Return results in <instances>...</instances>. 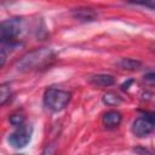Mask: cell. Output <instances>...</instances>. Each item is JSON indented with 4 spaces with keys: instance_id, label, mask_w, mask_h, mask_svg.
<instances>
[{
    "instance_id": "1",
    "label": "cell",
    "mask_w": 155,
    "mask_h": 155,
    "mask_svg": "<svg viewBox=\"0 0 155 155\" xmlns=\"http://www.w3.org/2000/svg\"><path fill=\"white\" fill-rule=\"evenodd\" d=\"M54 58L53 52L50 48H40L31 51L23 56L17 63V69L21 71H28L33 69L44 68Z\"/></svg>"
},
{
    "instance_id": "2",
    "label": "cell",
    "mask_w": 155,
    "mask_h": 155,
    "mask_svg": "<svg viewBox=\"0 0 155 155\" xmlns=\"http://www.w3.org/2000/svg\"><path fill=\"white\" fill-rule=\"evenodd\" d=\"M71 98V93L58 88H47L44 93V104L52 111H61L67 107Z\"/></svg>"
},
{
    "instance_id": "3",
    "label": "cell",
    "mask_w": 155,
    "mask_h": 155,
    "mask_svg": "<svg viewBox=\"0 0 155 155\" xmlns=\"http://www.w3.org/2000/svg\"><path fill=\"white\" fill-rule=\"evenodd\" d=\"M22 18H10L4 21L0 25V38L2 42L13 41L21 33Z\"/></svg>"
},
{
    "instance_id": "4",
    "label": "cell",
    "mask_w": 155,
    "mask_h": 155,
    "mask_svg": "<svg viewBox=\"0 0 155 155\" xmlns=\"http://www.w3.org/2000/svg\"><path fill=\"white\" fill-rule=\"evenodd\" d=\"M31 127L29 125H21L18 128L8 136V143L13 148H24L31 138Z\"/></svg>"
},
{
    "instance_id": "5",
    "label": "cell",
    "mask_w": 155,
    "mask_h": 155,
    "mask_svg": "<svg viewBox=\"0 0 155 155\" xmlns=\"http://www.w3.org/2000/svg\"><path fill=\"white\" fill-rule=\"evenodd\" d=\"M131 130L136 137H145L155 130V126L153 125V122L147 116L143 115V116H140L133 121Z\"/></svg>"
},
{
    "instance_id": "6",
    "label": "cell",
    "mask_w": 155,
    "mask_h": 155,
    "mask_svg": "<svg viewBox=\"0 0 155 155\" xmlns=\"http://www.w3.org/2000/svg\"><path fill=\"white\" fill-rule=\"evenodd\" d=\"M71 16L80 22H92L97 18V12L90 7H79L73 10Z\"/></svg>"
},
{
    "instance_id": "7",
    "label": "cell",
    "mask_w": 155,
    "mask_h": 155,
    "mask_svg": "<svg viewBox=\"0 0 155 155\" xmlns=\"http://www.w3.org/2000/svg\"><path fill=\"white\" fill-rule=\"evenodd\" d=\"M90 84H92L93 86H98V87H108L114 85L115 79L113 75L109 74H97V75H92L88 79Z\"/></svg>"
},
{
    "instance_id": "8",
    "label": "cell",
    "mask_w": 155,
    "mask_h": 155,
    "mask_svg": "<svg viewBox=\"0 0 155 155\" xmlns=\"http://www.w3.org/2000/svg\"><path fill=\"white\" fill-rule=\"evenodd\" d=\"M121 114L116 110H110V111H107L103 117H102V121H103V125L105 127H116L120 125L121 122Z\"/></svg>"
},
{
    "instance_id": "9",
    "label": "cell",
    "mask_w": 155,
    "mask_h": 155,
    "mask_svg": "<svg viewBox=\"0 0 155 155\" xmlns=\"http://www.w3.org/2000/svg\"><path fill=\"white\" fill-rule=\"evenodd\" d=\"M119 65H120L121 68H124V69H127V70H137V69L140 68L142 63H140L139 61H137V59L124 58V59L119 63Z\"/></svg>"
},
{
    "instance_id": "10",
    "label": "cell",
    "mask_w": 155,
    "mask_h": 155,
    "mask_svg": "<svg viewBox=\"0 0 155 155\" xmlns=\"http://www.w3.org/2000/svg\"><path fill=\"white\" fill-rule=\"evenodd\" d=\"M103 102L107 104V105H117L121 103V97L117 96L116 93L114 92H107L104 96H103Z\"/></svg>"
},
{
    "instance_id": "11",
    "label": "cell",
    "mask_w": 155,
    "mask_h": 155,
    "mask_svg": "<svg viewBox=\"0 0 155 155\" xmlns=\"http://www.w3.org/2000/svg\"><path fill=\"white\" fill-rule=\"evenodd\" d=\"M11 96V88L8 84H2L0 87V104L4 105Z\"/></svg>"
},
{
    "instance_id": "12",
    "label": "cell",
    "mask_w": 155,
    "mask_h": 155,
    "mask_svg": "<svg viewBox=\"0 0 155 155\" xmlns=\"http://www.w3.org/2000/svg\"><path fill=\"white\" fill-rule=\"evenodd\" d=\"M127 1L131 4H136V5H140V6H145L155 10V0H127Z\"/></svg>"
},
{
    "instance_id": "13",
    "label": "cell",
    "mask_w": 155,
    "mask_h": 155,
    "mask_svg": "<svg viewBox=\"0 0 155 155\" xmlns=\"http://www.w3.org/2000/svg\"><path fill=\"white\" fill-rule=\"evenodd\" d=\"M10 122L13 125V126H21V125H23V122H24V116L23 115H21V114H13V115H11L10 116Z\"/></svg>"
},
{
    "instance_id": "14",
    "label": "cell",
    "mask_w": 155,
    "mask_h": 155,
    "mask_svg": "<svg viewBox=\"0 0 155 155\" xmlns=\"http://www.w3.org/2000/svg\"><path fill=\"white\" fill-rule=\"evenodd\" d=\"M143 115L147 116V117L153 122V125L155 126V113H154V111H145Z\"/></svg>"
},
{
    "instance_id": "15",
    "label": "cell",
    "mask_w": 155,
    "mask_h": 155,
    "mask_svg": "<svg viewBox=\"0 0 155 155\" xmlns=\"http://www.w3.org/2000/svg\"><path fill=\"white\" fill-rule=\"evenodd\" d=\"M144 80L155 81V71H149L148 74H145V75H144Z\"/></svg>"
},
{
    "instance_id": "16",
    "label": "cell",
    "mask_w": 155,
    "mask_h": 155,
    "mask_svg": "<svg viewBox=\"0 0 155 155\" xmlns=\"http://www.w3.org/2000/svg\"><path fill=\"white\" fill-rule=\"evenodd\" d=\"M132 82H133L132 80H128L127 82H125V84H122V85H121V90H124V91H125V90H127V88H128V86H130V85H131Z\"/></svg>"
}]
</instances>
